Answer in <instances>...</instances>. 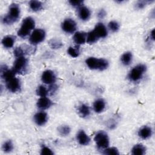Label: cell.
<instances>
[{
	"mask_svg": "<svg viewBox=\"0 0 155 155\" xmlns=\"http://www.w3.org/2000/svg\"><path fill=\"white\" fill-rule=\"evenodd\" d=\"M20 15V7L18 4L16 3L12 4L8 9V12L3 19L2 22L4 24L10 25L16 22L19 18Z\"/></svg>",
	"mask_w": 155,
	"mask_h": 155,
	"instance_id": "1",
	"label": "cell"
},
{
	"mask_svg": "<svg viewBox=\"0 0 155 155\" xmlns=\"http://www.w3.org/2000/svg\"><path fill=\"white\" fill-rule=\"evenodd\" d=\"M35 22L31 17L25 18L22 22V25L18 31L19 36L22 38H25L28 36L31 31L35 28Z\"/></svg>",
	"mask_w": 155,
	"mask_h": 155,
	"instance_id": "2",
	"label": "cell"
},
{
	"mask_svg": "<svg viewBox=\"0 0 155 155\" xmlns=\"http://www.w3.org/2000/svg\"><path fill=\"white\" fill-rule=\"evenodd\" d=\"M85 63L92 70H104L108 67V62L103 58H96L93 57L88 58L86 59Z\"/></svg>",
	"mask_w": 155,
	"mask_h": 155,
	"instance_id": "3",
	"label": "cell"
},
{
	"mask_svg": "<svg viewBox=\"0 0 155 155\" xmlns=\"http://www.w3.org/2000/svg\"><path fill=\"white\" fill-rule=\"evenodd\" d=\"M28 60L24 56L18 57L14 62L12 70L15 74H24L27 71Z\"/></svg>",
	"mask_w": 155,
	"mask_h": 155,
	"instance_id": "4",
	"label": "cell"
},
{
	"mask_svg": "<svg viewBox=\"0 0 155 155\" xmlns=\"http://www.w3.org/2000/svg\"><path fill=\"white\" fill-rule=\"evenodd\" d=\"M147 67L143 64H139L133 68L128 74V79L132 82H137L142 78Z\"/></svg>",
	"mask_w": 155,
	"mask_h": 155,
	"instance_id": "5",
	"label": "cell"
},
{
	"mask_svg": "<svg viewBox=\"0 0 155 155\" xmlns=\"http://www.w3.org/2000/svg\"><path fill=\"white\" fill-rule=\"evenodd\" d=\"M94 140L97 148L99 150H105L108 148L109 145V138L108 135L103 131H99L95 135Z\"/></svg>",
	"mask_w": 155,
	"mask_h": 155,
	"instance_id": "6",
	"label": "cell"
},
{
	"mask_svg": "<svg viewBox=\"0 0 155 155\" xmlns=\"http://www.w3.org/2000/svg\"><path fill=\"white\" fill-rule=\"evenodd\" d=\"M35 51V48L33 46L28 45L27 44H22L14 50V55L16 57L24 56L27 54H31Z\"/></svg>",
	"mask_w": 155,
	"mask_h": 155,
	"instance_id": "7",
	"label": "cell"
},
{
	"mask_svg": "<svg viewBox=\"0 0 155 155\" xmlns=\"http://www.w3.org/2000/svg\"><path fill=\"white\" fill-rule=\"evenodd\" d=\"M45 38V31L41 28H37L30 35L29 41L35 45L42 42Z\"/></svg>",
	"mask_w": 155,
	"mask_h": 155,
	"instance_id": "8",
	"label": "cell"
},
{
	"mask_svg": "<svg viewBox=\"0 0 155 155\" xmlns=\"http://www.w3.org/2000/svg\"><path fill=\"white\" fill-rule=\"evenodd\" d=\"M7 88L12 93H16L21 90V82L20 80L13 76L8 81H5Z\"/></svg>",
	"mask_w": 155,
	"mask_h": 155,
	"instance_id": "9",
	"label": "cell"
},
{
	"mask_svg": "<svg viewBox=\"0 0 155 155\" xmlns=\"http://www.w3.org/2000/svg\"><path fill=\"white\" fill-rule=\"evenodd\" d=\"M62 29L67 33H73L76 29L77 25L76 22L71 19L67 18L64 20L62 24Z\"/></svg>",
	"mask_w": 155,
	"mask_h": 155,
	"instance_id": "10",
	"label": "cell"
},
{
	"mask_svg": "<svg viewBox=\"0 0 155 155\" xmlns=\"http://www.w3.org/2000/svg\"><path fill=\"white\" fill-rule=\"evenodd\" d=\"M41 80L44 83L50 85L54 84L56 80V76L53 71L50 70H47L42 73Z\"/></svg>",
	"mask_w": 155,
	"mask_h": 155,
	"instance_id": "11",
	"label": "cell"
},
{
	"mask_svg": "<svg viewBox=\"0 0 155 155\" xmlns=\"http://www.w3.org/2000/svg\"><path fill=\"white\" fill-rule=\"evenodd\" d=\"M33 119L38 125L42 126L47 123L48 120V116L47 114L44 111L38 112L34 115Z\"/></svg>",
	"mask_w": 155,
	"mask_h": 155,
	"instance_id": "12",
	"label": "cell"
},
{
	"mask_svg": "<svg viewBox=\"0 0 155 155\" xmlns=\"http://www.w3.org/2000/svg\"><path fill=\"white\" fill-rule=\"evenodd\" d=\"M53 105L52 101L47 97H41L36 103L38 108L41 110H46L49 108Z\"/></svg>",
	"mask_w": 155,
	"mask_h": 155,
	"instance_id": "13",
	"label": "cell"
},
{
	"mask_svg": "<svg viewBox=\"0 0 155 155\" xmlns=\"http://www.w3.org/2000/svg\"><path fill=\"white\" fill-rule=\"evenodd\" d=\"M77 140L82 145H87L90 142V138L84 130H80L76 136Z\"/></svg>",
	"mask_w": 155,
	"mask_h": 155,
	"instance_id": "14",
	"label": "cell"
},
{
	"mask_svg": "<svg viewBox=\"0 0 155 155\" xmlns=\"http://www.w3.org/2000/svg\"><path fill=\"white\" fill-rule=\"evenodd\" d=\"M93 31L95 32V33L97 35L99 38H104L107 36L108 32H107V28L102 23H101V22L97 23Z\"/></svg>",
	"mask_w": 155,
	"mask_h": 155,
	"instance_id": "15",
	"label": "cell"
},
{
	"mask_svg": "<svg viewBox=\"0 0 155 155\" xmlns=\"http://www.w3.org/2000/svg\"><path fill=\"white\" fill-rule=\"evenodd\" d=\"M152 133L153 131L151 127L148 126H143L139 130L138 135L142 139H147L151 136Z\"/></svg>",
	"mask_w": 155,
	"mask_h": 155,
	"instance_id": "16",
	"label": "cell"
},
{
	"mask_svg": "<svg viewBox=\"0 0 155 155\" xmlns=\"http://www.w3.org/2000/svg\"><path fill=\"white\" fill-rule=\"evenodd\" d=\"M73 40L78 45L84 44L87 41V33L82 31L76 32L73 36Z\"/></svg>",
	"mask_w": 155,
	"mask_h": 155,
	"instance_id": "17",
	"label": "cell"
},
{
	"mask_svg": "<svg viewBox=\"0 0 155 155\" xmlns=\"http://www.w3.org/2000/svg\"><path fill=\"white\" fill-rule=\"evenodd\" d=\"M91 15L90 10L85 6H81L78 10V16L82 21L88 20Z\"/></svg>",
	"mask_w": 155,
	"mask_h": 155,
	"instance_id": "18",
	"label": "cell"
},
{
	"mask_svg": "<svg viewBox=\"0 0 155 155\" xmlns=\"http://www.w3.org/2000/svg\"><path fill=\"white\" fill-rule=\"evenodd\" d=\"M15 42V37L12 35H7L3 38L2 44L3 46L7 48H12Z\"/></svg>",
	"mask_w": 155,
	"mask_h": 155,
	"instance_id": "19",
	"label": "cell"
},
{
	"mask_svg": "<svg viewBox=\"0 0 155 155\" xmlns=\"http://www.w3.org/2000/svg\"><path fill=\"white\" fill-rule=\"evenodd\" d=\"M105 108V102L102 99H98L93 104V109L96 113L102 112Z\"/></svg>",
	"mask_w": 155,
	"mask_h": 155,
	"instance_id": "20",
	"label": "cell"
},
{
	"mask_svg": "<svg viewBox=\"0 0 155 155\" xmlns=\"http://www.w3.org/2000/svg\"><path fill=\"white\" fill-rule=\"evenodd\" d=\"M78 111L79 115L82 117H88L90 114V110L89 107L85 104H81L78 107Z\"/></svg>",
	"mask_w": 155,
	"mask_h": 155,
	"instance_id": "21",
	"label": "cell"
},
{
	"mask_svg": "<svg viewBox=\"0 0 155 155\" xmlns=\"http://www.w3.org/2000/svg\"><path fill=\"white\" fill-rule=\"evenodd\" d=\"M146 152V148L140 143L135 145L131 150V153L133 155H143Z\"/></svg>",
	"mask_w": 155,
	"mask_h": 155,
	"instance_id": "22",
	"label": "cell"
},
{
	"mask_svg": "<svg viewBox=\"0 0 155 155\" xmlns=\"http://www.w3.org/2000/svg\"><path fill=\"white\" fill-rule=\"evenodd\" d=\"M132 58H133L132 53L130 51H127L122 54V56H121L120 60L122 63L124 65H128L131 64L132 61Z\"/></svg>",
	"mask_w": 155,
	"mask_h": 155,
	"instance_id": "23",
	"label": "cell"
},
{
	"mask_svg": "<svg viewBox=\"0 0 155 155\" xmlns=\"http://www.w3.org/2000/svg\"><path fill=\"white\" fill-rule=\"evenodd\" d=\"M30 8L34 12L41 10L43 7V4L39 1H30L29 2Z\"/></svg>",
	"mask_w": 155,
	"mask_h": 155,
	"instance_id": "24",
	"label": "cell"
},
{
	"mask_svg": "<svg viewBox=\"0 0 155 155\" xmlns=\"http://www.w3.org/2000/svg\"><path fill=\"white\" fill-rule=\"evenodd\" d=\"M48 44H49L50 47L53 49L60 48L63 45V44L61 40H59L58 39H56V38L51 39L48 41Z\"/></svg>",
	"mask_w": 155,
	"mask_h": 155,
	"instance_id": "25",
	"label": "cell"
},
{
	"mask_svg": "<svg viewBox=\"0 0 155 155\" xmlns=\"http://www.w3.org/2000/svg\"><path fill=\"white\" fill-rule=\"evenodd\" d=\"M99 38L97 36V35L95 33V32L93 30L90 32H88L87 34V41L86 42L88 44H93L96 42L98 40Z\"/></svg>",
	"mask_w": 155,
	"mask_h": 155,
	"instance_id": "26",
	"label": "cell"
},
{
	"mask_svg": "<svg viewBox=\"0 0 155 155\" xmlns=\"http://www.w3.org/2000/svg\"><path fill=\"white\" fill-rule=\"evenodd\" d=\"M58 130L59 134L61 136H66L68 135L71 131L70 127L68 125H62L59 127Z\"/></svg>",
	"mask_w": 155,
	"mask_h": 155,
	"instance_id": "27",
	"label": "cell"
},
{
	"mask_svg": "<svg viewBox=\"0 0 155 155\" xmlns=\"http://www.w3.org/2000/svg\"><path fill=\"white\" fill-rule=\"evenodd\" d=\"M13 149V144L12 140H8L5 141L2 145V150L5 153H10Z\"/></svg>",
	"mask_w": 155,
	"mask_h": 155,
	"instance_id": "28",
	"label": "cell"
},
{
	"mask_svg": "<svg viewBox=\"0 0 155 155\" xmlns=\"http://www.w3.org/2000/svg\"><path fill=\"white\" fill-rule=\"evenodd\" d=\"M67 52H68V54H70L71 57H73V58L78 57L80 53L79 48L78 46L70 47L67 50Z\"/></svg>",
	"mask_w": 155,
	"mask_h": 155,
	"instance_id": "29",
	"label": "cell"
},
{
	"mask_svg": "<svg viewBox=\"0 0 155 155\" xmlns=\"http://www.w3.org/2000/svg\"><path fill=\"white\" fill-rule=\"evenodd\" d=\"M36 93L41 97H46L48 94V91L45 86L41 85L38 87L36 90Z\"/></svg>",
	"mask_w": 155,
	"mask_h": 155,
	"instance_id": "30",
	"label": "cell"
},
{
	"mask_svg": "<svg viewBox=\"0 0 155 155\" xmlns=\"http://www.w3.org/2000/svg\"><path fill=\"white\" fill-rule=\"evenodd\" d=\"M103 153L105 154H109V155H111V154L116 155L119 154L118 150L116 147L107 148L105 150H104Z\"/></svg>",
	"mask_w": 155,
	"mask_h": 155,
	"instance_id": "31",
	"label": "cell"
},
{
	"mask_svg": "<svg viewBox=\"0 0 155 155\" xmlns=\"http://www.w3.org/2000/svg\"><path fill=\"white\" fill-rule=\"evenodd\" d=\"M108 27L112 31L116 32L119 29V24L117 22L112 21L108 23Z\"/></svg>",
	"mask_w": 155,
	"mask_h": 155,
	"instance_id": "32",
	"label": "cell"
},
{
	"mask_svg": "<svg viewBox=\"0 0 155 155\" xmlns=\"http://www.w3.org/2000/svg\"><path fill=\"white\" fill-rule=\"evenodd\" d=\"M41 154L42 155H52L53 154V152L52 150L46 146H42L41 150Z\"/></svg>",
	"mask_w": 155,
	"mask_h": 155,
	"instance_id": "33",
	"label": "cell"
},
{
	"mask_svg": "<svg viewBox=\"0 0 155 155\" xmlns=\"http://www.w3.org/2000/svg\"><path fill=\"white\" fill-rule=\"evenodd\" d=\"M150 2H151L149 1H139L136 2V7L138 9H141V8H144L145 7V5L148 3H150Z\"/></svg>",
	"mask_w": 155,
	"mask_h": 155,
	"instance_id": "34",
	"label": "cell"
},
{
	"mask_svg": "<svg viewBox=\"0 0 155 155\" xmlns=\"http://www.w3.org/2000/svg\"><path fill=\"white\" fill-rule=\"evenodd\" d=\"M68 2L71 5L76 7H81L84 2V1L82 0H70Z\"/></svg>",
	"mask_w": 155,
	"mask_h": 155,
	"instance_id": "35",
	"label": "cell"
},
{
	"mask_svg": "<svg viewBox=\"0 0 155 155\" xmlns=\"http://www.w3.org/2000/svg\"><path fill=\"white\" fill-rule=\"evenodd\" d=\"M58 90V86L54 84H50L49 87H48V93H50L51 94H53V93H54Z\"/></svg>",
	"mask_w": 155,
	"mask_h": 155,
	"instance_id": "36",
	"label": "cell"
},
{
	"mask_svg": "<svg viewBox=\"0 0 155 155\" xmlns=\"http://www.w3.org/2000/svg\"><path fill=\"white\" fill-rule=\"evenodd\" d=\"M106 15V12L104 9H101L97 13V16L100 19H103Z\"/></svg>",
	"mask_w": 155,
	"mask_h": 155,
	"instance_id": "37",
	"label": "cell"
},
{
	"mask_svg": "<svg viewBox=\"0 0 155 155\" xmlns=\"http://www.w3.org/2000/svg\"><path fill=\"white\" fill-rule=\"evenodd\" d=\"M154 30L153 29L151 31V33H150V39L151 38V39H152L153 41H154Z\"/></svg>",
	"mask_w": 155,
	"mask_h": 155,
	"instance_id": "38",
	"label": "cell"
}]
</instances>
